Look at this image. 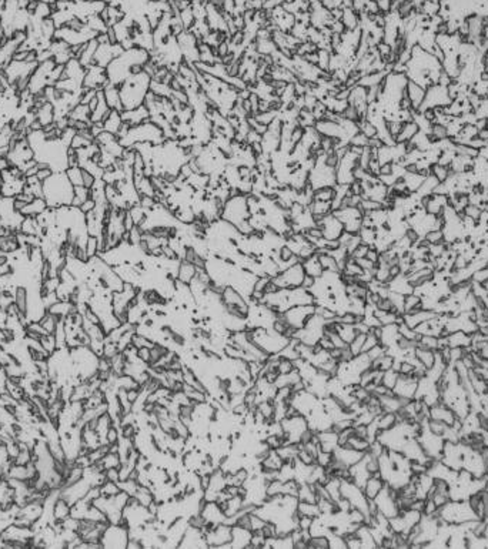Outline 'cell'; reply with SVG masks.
<instances>
[{"label": "cell", "instance_id": "obj_1", "mask_svg": "<svg viewBox=\"0 0 488 549\" xmlns=\"http://www.w3.org/2000/svg\"><path fill=\"white\" fill-rule=\"evenodd\" d=\"M74 197V186L67 179L65 171L53 173L46 181H43V198L50 209H60L65 206H72Z\"/></svg>", "mask_w": 488, "mask_h": 549}, {"label": "cell", "instance_id": "obj_2", "mask_svg": "<svg viewBox=\"0 0 488 549\" xmlns=\"http://www.w3.org/2000/svg\"><path fill=\"white\" fill-rule=\"evenodd\" d=\"M250 217H252V213H250L249 204H247V195H231L229 200L224 203L222 220L229 221L230 224L237 225L244 220H250Z\"/></svg>", "mask_w": 488, "mask_h": 549}, {"label": "cell", "instance_id": "obj_3", "mask_svg": "<svg viewBox=\"0 0 488 549\" xmlns=\"http://www.w3.org/2000/svg\"><path fill=\"white\" fill-rule=\"evenodd\" d=\"M100 543L103 548H127L129 528L120 524H109L101 535Z\"/></svg>", "mask_w": 488, "mask_h": 549}, {"label": "cell", "instance_id": "obj_4", "mask_svg": "<svg viewBox=\"0 0 488 549\" xmlns=\"http://www.w3.org/2000/svg\"><path fill=\"white\" fill-rule=\"evenodd\" d=\"M306 275L304 267L302 263H297L294 266H290L286 270L280 271L277 275H274L272 281L279 288H295L302 285L303 278Z\"/></svg>", "mask_w": 488, "mask_h": 549}, {"label": "cell", "instance_id": "obj_5", "mask_svg": "<svg viewBox=\"0 0 488 549\" xmlns=\"http://www.w3.org/2000/svg\"><path fill=\"white\" fill-rule=\"evenodd\" d=\"M316 312V305L314 304H307V305H294V307H290L288 310H286L283 312V317L286 318L287 324L294 328V330H300V328H304V325L307 323L313 314Z\"/></svg>", "mask_w": 488, "mask_h": 549}, {"label": "cell", "instance_id": "obj_6", "mask_svg": "<svg viewBox=\"0 0 488 549\" xmlns=\"http://www.w3.org/2000/svg\"><path fill=\"white\" fill-rule=\"evenodd\" d=\"M39 63H28V62H16L12 60L9 66L5 69V74L8 79L9 84L15 87L20 80L30 79Z\"/></svg>", "mask_w": 488, "mask_h": 549}, {"label": "cell", "instance_id": "obj_7", "mask_svg": "<svg viewBox=\"0 0 488 549\" xmlns=\"http://www.w3.org/2000/svg\"><path fill=\"white\" fill-rule=\"evenodd\" d=\"M231 525L219 524L206 534V541L210 548H230L231 543Z\"/></svg>", "mask_w": 488, "mask_h": 549}, {"label": "cell", "instance_id": "obj_8", "mask_svg": "<svg viewBox=\"0 0 488 549\" xmlns=\"http://www.w3.org/2000/svg\"><path fill=\"white\" fill-rule=\"evenodd\" d=\"M110 83L107 72L104 67L100 66H90L87 67L85 77H83V87L85 89H94V90H103Z\"/></svg>", "mask_w": 488, "mask_h": 549}, {"label": "cell", "instance_id": "obj_9", "mask_svg": "<svg viewBox=\"0 0 488 549\" xmlns=\"http://www.w3.org/2000/svg\"><path fill=\"white\" fill-rule=\"evenodd\" d=\"M316 225H318L323 230V236L326 240H338V237L344 233V224L333 213L324 217L323 220Z\"/></svg>", "mask_w": 488, "mask_h": 549}, {"label": "cell", "instance_id": "obj_10", "mask_svg": "<svg viewBox=\"0 0 488 549\" xmlns=\"http://www.w3.org/2000/svg\"><path fill=\"white\" fill-rule=\"evenodd\" d=\"M405 90H407V96L411 100V104H413V108L416 110H420V107L423 106L424 100H425V94H427V89L421 84H418L414 80L409 79L407 80V86H405Z\"/></svg>", "mask_w": 488, "mask_h": 549}, {"label": "cell", "instance_id": "obj_11", "mask_svg": "<svg viewBox=\"0 0 488 549\" xmlns=\"http://www.w3.org/2000/svg\"><path fill=\"white\" fill-rule=\"evenodd\" d=\"M253 532L250 529H246L238 525H233L231 528V543L230 548H249L252 542Z\"/></svg>", "mask_w": 488, "mask_h": 549}, {"label": "cell", "instance_id": "obj_12", "mask_svg": "<svg viewBox=\"0 0 488 549\" xmlns=\"http://www.w3.org/2000/svg\"><path fill=\"white\" fill-rule=\"evenodd\" d=\"M103 93H104V99H106L107 106L112 110H119V111L124 110L122 104V97H120V90H119L117 84L109 83L107 86L103 89Z\"/></svg>", "mask_w": 488, "mask_h": 549}, {"label": "cell", "instance_id": "obj_13", "mask_svg": "<svg viewBox=\"0 0 488 549\" xmlns=\"http://www.w3.org/2000/svg\"><path fill=\"white\" fill-rule=\"evenodd\" d=\"M97 106L93 110L92 113V123H103L106 120V117L110 114L112 108L109 107L107 103H106V99H104V93L103 90H99L97 92Z\"/></svg>", "mask_w": 488, "mask_h": 549}, {"label": "cell", "instance_id": "obj_14", "mask_svg": "<svg viewBox=\"0 0 488 549\" xmlns=\"http://www.w3.org/2000/svg\"><path fill=\"white\" fill-rule=\"evenodd\" d=\"M196 274H197V268L193 263L186 260L180 261L179 268H177V281L188 285L196 278Z\"/></svg>", "mask_w": 488, "mask_h": 549}, {"label": "cell", "instance_id": "obj_15", "mask_svg": "<svg viewBox=\"0 0 488 549\" xmlns=\"http://www.w3.org/2000/svg\"><path fill=\"white\" fill-rule=\"evenodd\" d=\"M70 512H72V505L65 498H62L59 495L56 501H55V504H53V521L63 522L70 516Z\"/></svg>", "mask_w": 488, "mask_h": 549}, {"label": "cell", "instance_id": "obj_16", "mask_svg": "<svg viewBox=\"0 0 488 549\" xmlns=\"http://www.w3.org/2000/svg\"><path fill=\"white\" fill-rule=\"evenodd\" d=\"M384 488V482H383V478L378 475H371V477L367 479L366 485L363 488V491L366 494V497L368 499H374Z\"/></svg>", "mask_w": 488, "mask_h": 549}, {"label": "cell", "instance_id": "obj_17", "mask_svg": "<svg viewBox=\"0 0 488 549\" xmlns=\"http://www.w3.org/2000/svg\"><path fill=\"white\" fill-rule=\"evenodd\" d=\"M303 267H304V271L306 274L313 275L314 278H320L323 275L324 270L320 264V260H318V254L314 253L311 257L306 258V260L302 261Z\"/></svg>", "mask_w": 488, "mask_h": 549}, {"label": "cell", "instance_id": "obj_18", "mask_svg": "<svg viewBox=\"0 0 488 549\" xmlns=\"http://www.w3.org/2000/svg\"><path fill=\"white\" fill-rule=\"evenodd\" d=\"M99 47V42L96 39H92L89 40L85 46V50L82 53V56L79 57V62L82 63V66L87 69L90 66L94 65V54H96V50Z\"/></svg>", "mask_w": 488, "mask_h": 549}, {"label": "cell", "instance_id": "obj_19", "mask_svg": "<svg viewBox=\"0 0 488 549\" xmlns=\"http://www.w3.org/2000/svg\"><path fill=\"white\" fill-rule=\"evenodd\" d=\"M36 119L42 123V126H49V124L55 123V106L51 104L50 101H46L43 103L40 107L37 108L36 111Z\"/></svg>", "mask_w": 488, "mask_h": 549}, {"label": "cell", "instance_id": "obj_20", "mask_svg": "<svg viewBox=\"0 0 488 549\" xmlns=\"http://www.w3.org/2000/svg\"><path fill=\"white\" fill-rule=\"evenodd\" d=\"M418 131H420V129H418V126H417L414 120L404 123L402 124V129L401 131H400V134L395 137V145H402V143H407L410 140H413Z\"/></svg>", "mask_w": 488, "mask_h": 549}, {"label": "cell", "instance_id": "obj_21", "mask_svg": "<svg viewBox=\"0 0 488 549\" xmlns=\"http://www.w3.org/2000/svg\"><path fill=\"white\" fill-rule=\"evenodd\" d=\"M47 209V203L43 197H36L32 203H29L24 209L20 211L24 217H37Z\"/></svg>", "mask_w": 488, "mask_h": 549}, {"label": "cell", "instance_id": "obj_22", "mask_svg": "<svg viewBox=\"0 0 488 549\" xmlns=\"http://www.w3.org/2000/svg\"><path fill=\"white\" fill-rule=\"evenodd\" d=\"M123 123L122 119V111L119 110H112L110 114L106 117V120L103 122V129L109 133H113V134H117V131L120 129V126Z\"/></svg>", "mask_w": 488, "mask_h": 549}, {"label": "cell", "instance_id": "obj_23", "mask_svg": "<svg viewBox=\"0 0 488 549\" xmlns=\"http://www.w3.org/2000/svg\"><path fill=\"white\" fill-rule=\"evenodd\" d=\"M15 304L20 312L26 315L28 312V305H29V291L28 287L24 285H17L15 290Z\"/></svg>", "mask_w": 488, "mask_h": 549}, {"label": "cell", "instance_id": "obj_24", "mask_svg": "<svg viewBox=\"0 0 488 549\" xmlns=\"http://www.w3.org/2000/svg\"><path fill=\"white\" fill-rule=\"evenodd\" d=\"M73 120H80V122H87V123H92V111L87 104H77L70 110L69 116Z\"/></svg>", "mask_w": 488, "mask_h": 549}, {"label": "cell", "instance_id": "obj_25", "mask_svg": "<svg viewBox=\"0 0 488 549\" xmlns=\"http://www.w3.org/2000/svg\"><path fill=\"white\" fill-rule=\"evenodd\" d=\"M297 513L299 515H306L310 518H317L321 515V511L317 505V502H306V501H299L297 505Z\"/></svg>", "mask_w": 488, "mask_h": 549}, {"label": "cell", "instance_id": "obj_26", "mask_svg": "<svg viewBox=\"0 0 488 549\" xmlns=\"http://www.w3.org/2000/svg\"><path fill=\"white\" fill-rule=\"evenodd\" d=\"M318 254V260H320V264L323 267L324 271H331V273H340V267H338V261L336 260V257L330 253H317Z\"/></svg>", "mask_w": 488, "mask_h": 549}, {"label": "cell", "instance_id": "obj_27", "mask_svg": "<svg viewBox=\"0 0 488 549\" xmlns=\"http://www.w3.org/2000/svg\"><path fill=\"white\" fill-rule=\"evenodd\" d=\"M454 152H455V154L463 156V157L470 160L477 159V157L480 156V150H478V149L467 145V143H455V141H454Z\"/></svg>", "mask_w": 488, "mask_h": 549}, {"label": "cell", "instance_id": "obj_28", "mask_svg": "<svg viewBox=\"0 0 488 549\" xmlns=\"http://www.w3.org/2000/svg\"><path fill=\"white\" fill-rule=\"evenodd\" d=\"M89 198H92V190L85 187V186H76V187H74V197H73L72 206L79 209L80 206L86 201V200H89Z\"/></svg>", "mask_w": 488, "mask_h": 549}, {"label": "cell", "instance_id": "obj_29", "mask_svg": "<svg viewBox=\"0 0 488 549\" xmlns=\"http://www.w3.org/2000/svg\"><path fill=\"white\" fill-rule=\"evenodd\" d=\"M334 197H336V186L314 188V193H313V200H317V201H333Z\"/></svg>", "mask_w": 488, "mask_h": 549}, {"label": "cell", "instance_id": "obj_30", "mask_svg": "<svg viewBox=\"0 0 488 549\" xmlns=\"http://www.w3.org/2000/svg\"><path fill=\"white\" fill-rule=\"evenodd\" d=\"M86 24L90 27V29L93 30V32H96L97 35H100V33H106V30H107V24H106V22L103 20L100 17V15H92V16H89L86 19Z\"/></svg>", "mask_w": 488, "mask_h": 549}, {"label": "cell", "instance_id": "obj_31", "mask_svg": "<svg viewBox=\"0 0 488 549\" xmlns=\"http://www.w3.org/2000/svg\"><path fill=\"white\" fill-rule=\"evenodd\" d=\"M430 171H431V174H432V176H434V177L440 181V183H443V181L447 180V179L450 177V174L452 173L450 167L443 166V164H440V163H434V164H431Z\"/></svg>", "mask_w": 488, "mask_h": 549}, {"label": "cell", "instance_id": "obj_32", "mask_svg": "<svg viewBox=\"0 0 488 549\" xmlns=\"http://www.w3.org/2000/svg\"><path fill=\"white\" fill-rule=\"evenodd\" d=\"M97 463H100L101 465H103L104 471H106V470H109V468H120V465H122V459H120L119 454L107 452V454L103 456L100 461H97Z\"/></svg>", "mask_w": 488, "mask_h": 549}, {"label": "cell", "instance_id": "obj_33", "mask_svg": "<svg viewBox=\"0 0 488 549\" xmlns=\"http://www.w3.org/2000/svg\"><path fill=\"white\" fill-rule=\"evenodd\" d=\"M338 334H340V337L344 340V342L350 344V342L356 338V335H357L359 333L356 331L354 325H347V324H341V323H338Z\"/></svg>", "mask_w": 488, "mask_h": 549}, {"label": "cell", "instance_id": "obj_34", "mask_svg": "<svg viewBox=\"0 0 488 549\" xmlns=\"http://www.w3.org/2000/svg\"><path fill=\"white\" fill-rule=\"evenodd\" d=\"M51 15H53V8L47 3H43V2H39L35 12L32 13V16L39 19V20H44L47 17H51Z\"/></svg>", "mask_w": 488, "mask_h": 549}, {"label": "cell", "instance_id": "obj_35", "mask_svg": "<svg viewBox=\"0 0 488 549\" xmlns=\"http://www.w3.org/2000/svg\"><path fill=\"white\" fill-rule=\"evenodd\" d=\"M40 344H42L44 351H47L50 355H53L58 351V342H56L55 334H44L43 337L40 338Z\"/></svg>", "mask_w": 488, "mask_h": 549}, {"label": "cell", "instance_id": "obj_36", "mask_svg": "<svg viewBox=\"0 0 488 549\" xmlns=\"http://www.w3.org/2000/svg\"><path fill=\"white\" fill-rule=\"evenodd\" d=\"M67 179L70 180L73 186H83V179H82V167H69L65 171Z\"/></svg>", "mask_w": 488, "mask_h": 549}, {"label": "cell", "instance_id": "obj_37", "mask_svg": "<svg viewBox=\"0 0 488 549\" xmlns=\"http://www.w3.org/2000/svg\"><path fill=\"white\" fill-rule=\"evenodd\" d=\"M366 337H367V334L359 333L357 335H356V338H354V340L348 344V348H350V351H351V354L354 355V357L363 353V347H364Z\"/></svg>", "mask_w": 488, "mask_h": 549}, {"label": "cell", "instance_id": "obj_38", "mask_svg": "<svg viewBox=\"0 0 488 549\" xmlns=\"http://www.w3.org/2000/svg\"><path fill=\"white\" fill-rule=\"evenodd\" d=\"M120 491L122 489L119 486V482H113V481H106L100 486V494L103 497H115Z\"/></svg>", "mask_w": 488, "mask_h": 549}, {"label": "cell", "instance_id": "obj_39", "mask_svg": "<svg viewBox=\"0 0 488 549\" xmlns=\"http://www.w3.org/2000/svg\"><path fill=\"white\" fill-rule=\"evenodd\" d=\"M86 253L89 255V260L92 257L99 255V240L94 236H89L86 241Z\"/></svg>", "mask_w": 488, "mask_h": 549}, {"label": "cell", "instance_id": "obj_40", "mask_svg": "<svg viewBox=\"0 0 488 549\" xmlns=\"http://www.w3.org/2000/svg\"><path fill=\"white\" fill-rule=\"evenodd\" d=\"M309 548H316V549L330 548V546H329V538H327V536H313V538H310Z\"/></svg>", "mask_w": 488, "mask_h": 549}, {"label": "cell", "instance_id": "obj_41", "mask_svg": "<svg viewBox=\"0 0 488 549\" xmlns=\"http://www.w3.org/2000/svg\"><path fill=\"white\" fill-rule=\"evenodd\" d=\"M316 464H318L320 467H324V468H329L333 464V452H326V451L320 449V452H318V455L316 458Z\"/></svg>", "mask_w": 488, "mask_h": 549}, {"label": "cell", "instance_id": "obj_42", "mask_svg": "<svg viewBox=\"0 0 488 549\" xmlns=\"http://www.w3.org/2000/svg\"><path fill=\"white\" fill-rule=\"evenodd\" d=\"M481 211H482V209H481L480 206H477V204H468L467 206L466 209H464V216L466 217H470V218H473V220H475V221H478V218H480L481 216Z\"/></svg>", "mask_w": 488, "mask_h": 549}, {"label": "cell", "instance_id": "obj_43", "mask_svg": "<svg viewBox=\"0 0 488 549\" xmlns=\"http://www.w3.org/2000/svg\"><path fill=\"white\" fill-rule=\"evenodd\" d=\"M294 362L291 361V360H287V358H281L280 357V361H279V367H277V372L279 374H288V372H291L293 369H294Z\"/></svg>", "mask_w": 488, "mask_h": 549}, {"label": "cell", "instance_id": "obj_44", "mask_svg": "<svg viewBox=\"0 0 488 549\" xmlns=\"http://www.w3.org/2000/svg\"><path fill=\"white\" fill-rule=\"evenodd\" d=\"M250 522H252L253 532H254V531H261V529L264 528V525L267 524L266 519H263L260 515H257V513H254V512H250Z\"/></svg>", "mask_w": 488, "mask_h": 549}, {"label": "cell", "instance_id": "obj_45", "mask_svg": "<svg viewBox=\"0 0 488 549\" xmlns=\"http://www.w3.org/2000/svg\"><path fill=\"white\" fill-rule=\"evenodd\" d=\"M120 440V429L117 426L112 425L109 428L107 434H106V444H117Z\"/></svg>", "mask_w": 488, "mask_h": 549}, {"label": "cell", "instance_id": "obj_46", "mask_svg": "<svg viewBox=\"0 0 488 549\" xmlns=\"http://www.w3.org/2000/svg\"><path fill=\"white\" fill-rule=\"evenodd\" d=\"M348 145L357 146V147H368V137H366L361 131H359L350 138Z\"/></svg>", "mask_w": 488, "mask_h": 549}, {"label": "cell", "instance_id": "obj_47", "mask_svg": "<svg viewBox=\"0 0 488 549\" xmlns=\"http://www.w3.org/2000/svg\"><path fill=\"white\" fill-rule=\"evenodd\" d=\"M82 179H83V186L87 188H92L94 186V183H96V177H94L93 174L92 173H89L87 170H85V168H82Z\"/></svg>", "mask_w": 488, "mask_h": 549}, {"label": "cell", "instance_id": "obj_48", "mask_svg": "<svg viewBox=\"0 0 488 549\" xmlns=\"http://www.w3.org/2000/svg\"><path fill=\"white\" fill-rule=\"evenodd\" d=\"M370 247L371 246H367V244H364V243H361V244H359V247L354 250L351 253V257L353 258H364L367 255V253H368V250H370Z\"/></svg>", "mask_w": 488, "mask_h": 549}, {"label": "cell", "instance_id": "obj_49", "mask_svg": "<svg viewBox=\"0 0 488 549\" xmlns=\"http://www.w3.org/2000/svg\"><path fill=\"white\" fill-rule=\"evenodd\" d=\"M104 477H106V481L119 482L120 481V471H119V468H109V470L104 471Z\"/></svg>", "mask_w": 488, "mask_h": 549}, {"label": "cell", "instance_id": "obj_50", "mask_svg": "<svg viewBox=\"0 0 488 549\" xmlns=\"http://www.w3.org/2000/svg\"><path fill=\"white\" fill-rule=\"evenodd\" d=\"M137 357L146 364H150V348L142 347L137 350Z\"/></svg>", "mask_w": 488, "mask_h": 549}, {"label": "cell", "instance_id": "obj_51", "mask_svg": "<svg viewBox=\"0 0 488 549\" xmlns=\"http://www.w3.org/2000/svg\"><path fill=\"white\" fill-rule=\"evenodd\" d=\"M53 173H55V171L51 170L50 167H43V168H39V171H37L36 176L39 177V180L43 183V181L47 180L50 176H53Z\"/></svg>", "mask_w": 488, "mask_h": 549}, {"label": "cell", "instance_id": "obj_52", "mask_svg": "<svg viewBox=\"0 0 488 549\" xmlns=\"http://www.w3.org/2000/svg\"><path fill=\"white\" fill-rule=\"evenodd\" d=\"M316 280H317V278H314L313 275L306 274V275H304V278H303L302 285H300V287H303L304 290H309V291H310V290L314 287V284H316Z\"/></svg>", "mask_w": 488, "mask_h": 549}, {"label": "cell", "instance_id": "obj_53", "mask_svg": "<svg viewBox=\"0 0 488 549\" xmlns=\"http://www.w3.org/2000/svg\"><path fill=\"white\" fill-rule=\"evenodd\" d=\"M123 225H124V230L126 232H130L133 227H134V220H133V217H131V214H130V211L127 210L126 211V214H124V218H123Z\"/></svg>", "mask_w": 488, "mask_h": 549}, {"label": "cell", "instance_id": "obj_54", "mask_svg": "<svg viewBox=\"0 0 488 549\" xmlns=\"http://www.w3.org/2000/svg\"><path fill=\"white\" fill-rule=\"evenodd\" d=\"M94 207H96V201H94L93 198H89V200H86V201L83 203L82 206H80L79 209L82 213H85V214H87V213H90V211H93Z\"/></svg>", "mask_w": 488, "mask_h": 549}, {"label": "cell", "instance_id": "obj_55", "mask_svg": "<svg viewBox=\"0 0 488 549\" xmlns=\"http://www.w3.org/2000/svg\"><path fill=\"white\" fill-rule=\"evenodd\" d=\"M393 174V163H384L380 166V174L378 176H390Z\"/></svg>", "mask_w": 488, "mask_h": 549}, {"label": "cell", "instance_id": "obj_56", "mask_svg": "<svg viewBox=\"0 0 488 549\" xmlns=\"http://www.w3.org/2000/svg\"><path fill=\"white\" fill-rule=\"evenodd\" d=\"M10 166H12V164H10V161L8 160V157H2V159H0V174L3 173L5 170H8Z\"/></svg>", "mask_w": 488, "mask_h": 549}, {"label": "cell", "instance_id": "obj_57", "mask_svg": "<svg viewBox=\"0 0 488 549\" xmlns=\"http://www.w3.org/2000/svg\"><path fill=\"white\" fill-rule=\"evenodd\" d=\"M477 137L481 138L482 141L488 143V129H481V130H478V133H477Z\"/></svg>", "mask_w": 488, "mask_h": 549}, {"label": "cell", "instance_id": "obj_58", "mask_svg": "<svg viewBox=\"0 0 488 549\" xmlns=\"http://www.w3.org/2000/svg\"><path fill=\"white\" fill-rule=\"evenodd\" d=\"M32 0H17V5L20 9H28V6L30 5Z\"/></svg>", "mask_w": 488, "mask_h": 549}, {"label": "cell", "instance_id": "obj_59", "mask_svg": "<svg viewBox=\"0 0 488 549\" xmlns=\"http://www.w3.org/2000/svg\"><path fill=\"white\" fill-rule=\"evenodd\" d=\"M39 2L47 3V5H50V6H53V5H56V3H58V0H39Z\"/></svg>", "mask_w": 488, "mask_h": 549}, {"label": "cell", "instance_id": "obj_60", "mask_svg": "<svg viewBox=\"0 0 488 549\" xmlns=\"http://www.w3.org/2000/svg\"><path fill=\"white\" fill-rule=\"evenodd\" d=\"M487 194H488V184H487Z\"/></svg>", "mask_w": 488, "mask_h": 549}]
</instances>
